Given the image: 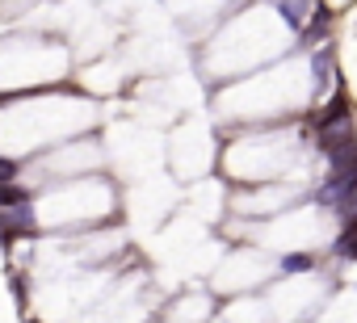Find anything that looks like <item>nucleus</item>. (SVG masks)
<instances>
[{"mask_svg":"<svg viewBox=\"0 0 357 323\" xmlns=\"http://www.w3.org/2000/svg\"><path fill=\"white\" fill-rule=\"evenodd\" d=\"M30 231H34V219H30V210H26V206L0 210V239H5V244H13L17 235H30Z\"/></svg>","mask_w":357,"mask_h":323,"instance_id":"1","label":"nucleus"},{"mask_svg":"<svg viewBox=\"0 0 357 323\" xmlns=\"http://www.w3.org/2000/svg\"><path fill=\"white\" fill-rule=\"evenodd\" d=\"M332 252H336V256H344V260H349V256H357V223H349V227H344V235L336 239V248H332Z\"/></svg>","mask_w":357,"mask_h":323,"instance_id":"4","label":"nucleus"},{"mask_svg":"<svg viewBox=\"0 0 357 323\" xmlns=\"http://www.w3.org/2000/svg\"><path fill=\"white\" fill-rule=\"evenodd\" d=\"M26 202H30V189H22L13 181L0 185V210H13V206H26Z\"/></svg>","mask_w":357,"mask_h":323,"instance_id":"3","label":"nucleus"},{"mask_svg":"<svg viewBox=\"0 0 357 323\" xmlns=\"http://www.w3.org/2000/svg\"><path fill=\"white\" fill-rule=\"evenodd\" d=\"M17 177V159H0V185Z\"/></svg>","mask_w":357,"mask_h":323,"instance_id":"6","label":"nucleus"},{"mask_svg":"<svg viewBox=\"0 0 357 323\" xmlns=\"http://www.w3.org/2000/svg\"><path fill=\"white\" fill-rule=\"evenodd\" d=\"M311 265H315V260H311V252H294V256H286V260H282V269H286V273H307Z\"/></svg>","mask_w":357,"mask_h":323,"instance_id":"5","label":"nucleus"},{"mask_svg":"<svg viewBox=\"0 0 357 323\" xmlns=\"http://www.w3.org/2000/svg\"><path fill=\"white\" fill-rule=\"evenodd\" d=\"M349 122V101H344V93H336V101L328 105V113L319 118V130H336V126H344Z\"/></svg>","mask_w":357,"mask_h":323,"instance_id":"2","label":"nucleus"}]
</instances>
